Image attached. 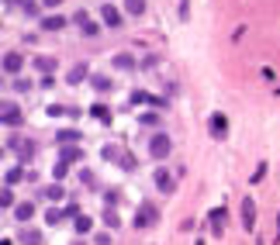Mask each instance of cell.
I'll use <instances>...</instances> for the list:
<instances>
[{
    "label": "cell",
    "instance_id": "5bb4252c",
    "mask_svg": "<svg viewBox=\"0 0 280 245\" xmlns=\"http://www.w3.org/2000/svg\"><path fill=\"white\" fill-rule=\"evenodd\" d=\"M90 117L100 121V125H111V111H107L104 104H94V107H90Z\"/></svg>",
    "mask_w": 280,
    "mask_h": 245
},
{
    "label": "cell",
    "instance_id": "f35d334b",
    "mask_svg": "<svg viewBox=\"0 0 280 245\" xmlns=\"http://www.w3.org/2000/svg\"><path fill=\"white\" fill-rule=\"evenodd\" d=\"M80 180H83L87 187H94V173H90V170H83V173H80Z\"/></svg>",
    "mask_w": 280,
    "mask_h": 245
},
{
    "label": "cell",
    "instance_id": "4dcf8cb0",
    "mask_svg": "<svg viewBox=\"0 0 280 245\" xmlns=\"http://www.w3.org/2000/svg\"><path fill=\"white\" fill-rule=\"evenodd\" d=\"M0 204H4V207H14V193H11V187H4V193H0Z\"/></svg>",
    "mask_w": 280,
    "mask_h": 245
},
{
    "label": "cell",
    "instance_id": "cb8c5ba5",
    "mask_svg": "<svg viewBox=\"0 0 280 245\" xmlns=\"http://www.w3.org/2000/svg\"><path fill=\"white\" fill-rule=\"evenodd\" d=\"M100 218H104V225H107V228H118V225H121V218H118V211H114V207H107Z\"/></svg>",
    "mask_w": 280,
    "mask_h": 245
},
{
    "label": "cell",
    "instance_id": "7bdbcfd3",
    "mask_svg": "<svg viewBox=\"0 0 280 245\" xmlns=\"http://www.w3.org/2000/svg\"><path fill=\"white\" fill-rule=\"evenodd\" d=\"M73 245H83V242H73Z\"/></svg>",
    "mask_w": 280,
    "mask_h": 245
},
{
    "label": "cell",
    "instance_id": "7402d4cb",
    "mask_svg": "<svg viewBox=\"0 0 280 245\" xmlns=\"http://www.w3.org/2000/svg\"><path fill=\"white\" fill-rule=\"evenodd\" d=\"M45 197H49V200H62V197H66L62 183H49V187H45Z\"/></svg>",
    "mask_w": 280,
    "mask_h": 245
},
{
    "label": "cell",
    "instance_id": "836d02e7",
    "mask_svg": "<svg viewBox=\"0 0 280 245\" xmlns=\"http://www.w3.org/2000/svg\"><path fill=\"white\" fill-rule=\"evenodd\" d=\"M52 173H56V180H62V176L69 173V162H56V170H52Z\"/></svg>",
    "mask_w": 280,
    "mask_h": 245
},
{
    "label": "cell",
    "instance_id": "ac0fdd59",
    "mask_svg": "<svg viewBox=\"0 0 280 245\" xmlns=\"http://www.w3.org/2000/svg\"><path fill=\"white\" fill-rule=\"evenodd\" d=\"M80 159H83V152H80L76 145H73V149L66 145V149H62V155H59V162H80Z\"/></svg>",
    "mask_w": 280,
    "mask_h": 245
},
{
    "label": "cell",
    "instance_id": "8d00e7d4",
    "mask_svg": "<svg viewBox=\"0 0 280 245\" xmlns=\"http://www.w3.org/2000/svg\"><path fill=\"white\" fill-rule=\"evenodd\" d=\"M94 245H111V235H107V231H100V235L94 238Z\"/></svg>",
    "mask_w": 280,
    "mask_h": 245
},
{
    "label": "cell",
    "instance_id": "d590c367",
    "mask_svg": "<svg viewBox=\"0 0 280 245\" xmlns=\"http://www.w3.org/2000/svg\"><path fill=\"white\" fill-rule=\"evenodd\" d=\"M180 18H183V21L190 18V0H180Z\"/></svg>",
    "mask_w": 280,
    "mask_h": 245
},
{
    "label": "cell",
    "instance_id": "7c38bea8",
    "mask_svg": "<svg viewBox=\"0 0 280 245\" xmlns=\"http://www.w3.org/2000/svg\"><path fill=\"white\" fill-rule=\"evenodd\" d=\"M31 214H35V204H31V200H21L18 207H14V218H18V221H31Z\"/></svg>",
    "mask_w": 280,
    "mask_h": 245
},
{
    "label": "cell",
    "instance_id": "3957f363",
    "mask_svg": "<svg viewBox=\"0 0 280 245\" xmlns=\"http://www.w3.org/2000/svg\"><path fill=\"white\" fill-rule=\"evenodd\" d=\"M159 221V211L152 207V204L145 200V204H139V211H135V228H152Z\"/></svg>",
    "mask_w": 280,
    "mask_h": 245
},
{
    "label": "cell",
    "instance_id": "8992f818",
    "mask_svg": "<svg viewBox=\"0 0 280 245\" xmlns=\"http://www.w3.org/2000/svg\"><path fill=\"white\" fill-rule=\"evenodd\" d=\"M21 66H24V56L21 52H4V73L7 76H18Z\"/></svg>",
    "mask_w": 280,
    "mask_h": 245
},
{
    "label": "cell",
    "instance_id": "f546056e",
    "mask_svg": "<svg viewBox=\"0 0 280 245\" xmlns=\"http://www.w3.org/2000/svg\"><path fill=\"white\" fill-rule=\"evenodd\" d=\"M132 104H152V97H149L145 90H135V94H132Z\"/></svg>",
    "mask_w": 280,
    "mask_h": 245
},
{
    "label": "cell",
    "instance_id": "e575fe53",
    "mask_svg": "<svg viewBox=\"0 0 280 245\" xmlns=\"http://www.w3.org/2000/svg\"><path fill=\"white\" fill-rule=\"evenodd\" d=\"M73 21H76V24H80V28H83V24H87V21H90V18H87V11H76V14H73Z\"/></svg>",
    "mask_w": 280,
    "mask_h": 245
},
{
    "label": "cell",
    "instance_id": "5b68a950",
    "mask_svg": "<svg viewBox=\"0 0 280 245\" xmlns=\"http://www.w3.org/2000/svg\"><path fill=\"white\" fill-rule=\"evenodd\" d=\"M242 228L246 231L256 228V200L253 197H242Z\"/></svg>",
    "mask_w": 280,
    "mask_h": 245
},
{
    "label": "cell",
    "instance_id": "83f0119b",
    "mask_svg": "<svg viewBox=\"0 0 280 245\" xmlns=\"http://www.w3.org/2000/svg\"><path fill=\"white\" fill-rule=\"evenodd\" d=\"M118 200H121L118 190H104V204H107V207H118Z\"/></svg>",
    "mask_w": 280,
    "mask_h": 245
},
{
    "label": "cell",
    "instance_id": "ffe728a7",
    "mask_svg": "<svg viewBox=\"0 0 280 245\" xmlns=\"http://www.w3.org/2000/svg\"><path fill=\"white\" fill-rule=\"evenodd\" d=\"M21 180H24V170H21V166H14V170H7L4 187H14V183H21Z\"/></svg>",
    "mask_w": 280,
    "mask_h": 245
},
{
    "label": "cell",
    "instance_id": "8fae6325",
    "mask_svg": "<svg viewBox=\"0 0 280 245\" xmlns=\"http://www.w3.org/2000/svg\"><path fill=\"white\" fill-rule=\"evenodd\" d=\"M35 69L42 73V76H52V69H56V59H52V56H38V59H35Z\"/></svg>",
    "mask_w": 280,
    "mask_h": 245
},
{
    "label": "cell",
    "instance_id": "b9f144b4",
    "mask_svg": "<svg viewBox=\"0 0 280 245\" xmlns=\"http://www.w3.org/2000/svg\"><path fill=\"white\" fill-rule=\"evenodd\" d=\"M277 242H280V214H277Z\"/></svg>",
    "mask_w": 280,
    "mask_h": 245
},
{
    "label": "cell",
    "instance_id": "ab89813d",
    "mask_svg": "<svg viewBox=\"0 0 280 245\" xmlns=\"http://www.w3.org/2000/svg\"><path fill=\"white\" fill-rule=\"evenodd\" d=\"M83 35H87V38H94V35H97V24H90V21H87V24H83Z\"/></svg>",
    "mask_w": 280,
    "mask_h": 245
},
{
    "label": "cell",
    "instance_id": "ee69618b",
    "mask_svg": "<svg viewBox=\"0 0 280 245\" xmlns=\"http://www.w3.org/2000/svg\"><path fill=\"white\" fill-rule=\"evenodd\" d=\"M197 245H204V242H197Z\"/></svg>",
    "mask_w": 280,
    "mask_h": 245
},
{
    "label": "cell",
    "instance_id": "1f68e13d",
    "mask_svg": "<svg viewBox=\"0 0 280 245\" xmlns=\"http://www.w3.org/2000/svg\"><path fill=\"white\" fill-rule=\"evenodd\" d=\"M142 125H145V128H152V125L159 128V114H152V111H149V114H142Z\"/></svg>",
    "mask_w": 280,
    "mask_h": 245
},
{
    "label": "cell",
    "instance_id": "277c9868",
    "mask_svg": "<svg viewBox=\"0 0 280 245\" xmlns=\"http://www.w3.org/2000/svg\"><path fill=\"white\" fill-rule=\"evenodd\" d=\"M0 121H4L7 128H18V125H21V111H18L14 100H4V104H0Z\"/></svg>",
    "mask_w": 280,
    "mask_h": 245
},
{
    "label": "cell",
    "instance_id": "7a4b0ae2",
    "mask_svg": "<svg viewBox=\"0 0 280 245\" xmlns=\"http://www.w3.org/2000/svg\"><path fill=\"white\" fill-rule=\"evenodd\" d=\"M35 149H38V145H35L31 138H21V135L11 138V152L18 155V162H31V159H35Z\"/></svg>",
    "mask_w": 280,
    "mask_h": 245
},
{
    "label": "cell",
    "instance_id": "6da1fadb",
    "mask_svg": "<svg viewBox=\"0 0 280 245\" xmlns=\"http://www.w3.org/2000/svg\"><path fill=\"white\" fill-rule=\"evenodd\" d=\"M170 149H173V142H170L166 132H156V135L149 138V155H152L156 162H163V159L170 155Z\"/></svg>",
    "mask_w": 280,
    "mask_h": 245
},
{
    "label": "cell",
    "instance_id": "60d3db41",
    "mask_svg": "<svg viewBox=\"0 0 280 245\" xmlns=\"http://www.w3.org/2000/svg\"><path fill=\"white\" fill-rule=\"evenodd\" d=\"M42 4H45V7H59V4H62V0H42Z\"/></svg>",
    "mask_w": 280,
    "mask_h": 245
},
{
    "label": "cell",
    "instance_id": "f1b7e54d",
    "mask_svg": "<svg viewBox=\"0 0 280 245\" xmlns=\"http://www.w3.org/2000/svg\"><path fill=\"white\" fill-rule=\"evenodd\" d=\"M62 218H66V214H62V211H56V207H52V211H45V225H59Z\"/></svg>",
    "mask_w": 280,
    "mask_h": 245
},
{
    "label": "cell",
    "instance_id": "44dd1931",
    "mask_svg": "<svg viewBox=\"0 0 280 245\" xmlns=\"http://www.w3.org/2000/svg\"><path fill=\"white\" fill-rule=\"evenodd\" d=\"M125 7H128L132 18H142L145 14V0H125Z\"/></svg>",
    "mask_w": 280,
    "mask_h": 245
},
{
    "label": "cell",
    "instance_id": "e0dca14e",
    "mask_svg": "<svg viewBox=\"0 0 280 245\" xmlns=\"http://www.w3.org/2000/svg\"><path fill=\"white\" fill-rule=\"evenodd\" d=\"M114 69H128V73H132V69H135V59H132L128 52H118V56H114Z\"/></svg>",
    "mask_w": 280,
    "mask_h": 245
},
{
    "label": "cell",
    "instance_id": "2e32d148",
    "mask_svg": "<svg viewBox=\"0 0 280 245\" xmlns=\"http://www.w3.org/2000/svg\"><path fill=\"white\" fill-rule=\"evenodd\" d=\"M90 87H94L97 94H107V90H111L114 83H111V79H107V76H100V73H97V76H90Z\"/></svg>",
    "mask_w": 280,
    "mask_h": 245
},
{
    "label": "cell",
    "instance_id": "603a6c76",
    "mask_svg": "<svg viewBox=\"0 0 280 245\" xmlns=\"http://www.w3.org/2000/svg\"><path fill=\"white\" fill-rule=\"evenodd\" d=\"M121 155H125V152L118 149V145H104V149H100V159H118V162H121Z\"/></svg>",
    "mask_w": 280,
    "mask_h": 245
},
{
    "label": "cell",
    "instance_id": "74e56055",
    "mask_svg": "<svg viewBox=\"0 0 280 245\" xmlns=\"http://www.w3.org/2000/svg\"><path fill=\"white\" fill-rule=\"evenodd\" d=\"M263 173H266V162H260V166H256V173H253V183H256V180H263Z\"/></svg>",
    "mask_w": 280,
    "mask_h": 245
},
{
    "label": "cell",
    "instance_id": "4fadbf2b",
    "mask_svg": "<svg viewBox=\"0 0 280 245\" xmlns=\"http://www.w3.org/2000/svg\"><path fill=\"white\" fill-rule=\"evenodd\" d=\"M83 76H87V62H76V66L69 69V87H76V83H83Z\"/></svg>",
    "mask_w": 280,
    "mask_h": 245
},
{
    "label": "cell",
    "instance_id": "9a60e30c",
    "mask_svg": "<svg viewBox=\"0 0 280 245\" xmlns=\"http://www.w3.org/2000/svg\"><path fill=\"white\" fill-rule=\"evenodd\" d=\"M18 242H24V245H38V242H42V235H38L35 228H21V231H18Z\"/></svg>",
    "mask_w": 280,
    "mask_h": 245
},
{
    "label": "cell",
    "instance_id": "30bf717a",
    "mask_svg": "<svg viewBox=\"0 0 280 245\" xmlns=\"http://www.w3.org/2000/svg\"><path fill=\"white\" fill-rule=\"evenodd\" d=\"M211 132H215V138H225L228 135V117L225 114H211Z\"/></svg>",
    "mask_w": 280,
    "mask_h": 245
},
{
    "label": "cell",
    "instance_id": "52a82bcc",
    "mask_svg": "<svg viewBox=\"0 0 280 245\" xmlns=\"http://www.w3.org/2000/svg\"><path fill=\"white\" fill-rule=\"evenodd\" d=\"M100 18H104L107 28H121V11L111 7V4H100Z\"/></svg>",
    "mask_w": 280,
    "mask_h": 245
},
{
    "label": "cell",
    "instance_id": "ba28073f",
    "mask_svg": "<svg viewBox=\"0 0 280 245\" xmlns=\"http://www.w3.org/2000/svg\"><path fill=\"white\" fill-rule=\"evenodd\" d=\"M152 183H156L159 190H163V193H173V176H170V173H166L163 166H159V170L152 173Z\"/></svg>",
    "mask_w": 280,
    "mask_h": 245
},
{
    "label": "cell",
    "instance_id": "d4e9b609",
    "mask_svg": "<svg viewBox=\"0 0 280 245\" xmlns=\"http://www.w3.org/2000/svg\"><path fill=\"white\" fill-rule=\"evenodd\" d=\"M90 228H94V221H90L87 214H80V218H76V231H80V235H87Z\"/></svg>",
    "mask_w": 280,
    "mask_h": 245
},
{
    "label": "cell",
    "instance_id": "d6986e66",
    "mask_svg": "<svg viewBox=\"0 0 280 245\" xmlns=\"http://www.w3.org/2000/svg\"><path fill=\"white\" fill-rule=\"evenodd\" d=\"M42 28H45V31H59V28H66V21H62L59 14H49V18L42 21Z\"/></svg>",
    "mask_w": 280,
    "mask_h": 245
},
{
    "label": "cell",
    "instance_id": "4316f807",
    "mask_svg": "<svg viewBox=\"0 0 280 245\" xmlns=\"http://www.w3.org/2000/svg\"><path fill=\"white\" fill-rule=\"evenodd\" d=\"M59 142H62V145H69V142L76 145V142H80V132H69V128H66V132H59Z\"/></svg>",
    "mask_w": 280,
    "mask_h": 245
},
{
    "label": "cell",
    "instance_id": "9c48e42d",
    "mask_svg": "<svg viewBox=\"0 0 280 245\" xmlns=\"http://www.w3.org/2000/svg\"><path fill=\"white\" fill-rule=\"evenodd\" d=\"M225 218H228L225 207H215V211H211V231H215V235H225Z\"/></svg>",
    "mask_w": 280,
    "mask_h": 245
},
{
    "label": "cell",
    "instance_id": "d6a6232c",
    "mask_svg": "<svg viewBox=\"0 0 280 245\" xmlns=\"http://www.w3.org/2000/svg\"><path fill=\"white\" fill-rule=\"evenodd\" d=\"M21 11L24 14H38V0H21Z\"/></svg>",
    "mask_w": 280,
    "mask_h": 245
},
{
    "label": "cell",
    "instance_id": "484cf974",
    "mask_svg": "<svg viewBox=\"0 0 280 245\" xmlns=\"http://www.w3.org/2000/svg\"><path fill=\"white\" fill-rule=\"evenodd\" d=\"M118 166H121V170H128V173H132V170L139 166V162H135V155H132V152H125V155H121V162H118Z\"/></svg>",
    "mask_w": 280,
    "mask_h": 245
}]
</instances>
